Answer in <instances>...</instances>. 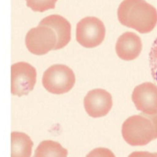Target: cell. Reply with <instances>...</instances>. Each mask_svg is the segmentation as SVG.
Returning <instances> with one entry per match:
<instances>
[{
    "label": "cell",
    "instance_id": "30bf717a",
    "mask_svg": "<svg viewBox=\"0 0 157 157\" xmlns=\"http://www.w3.org/2000/svg\"><path fill=\"white\" fill-rule=\"evenodd\" d=\"M39 25L47 26L54 30L57 36V44L54 51L64 48L71 40V24L60 15H51L40 20Z\"/></svg>",
    "mask_w": 157,
    "mask_h": 157
},
{
    "label": "cell",
    "instance_id": "6da1fadb",
    "mask_svg": "<svg viewBox=\"0 0 157 157\" xmlns=\"http://www.w3.org/2000/svg\"><path fill=\"white\" fill-rule=\"evenodd\" d=\"M119 21L140 33L151 32L157 24V10L145 0H123L118 8Z\"/></svg>",
    "mask_w": 157,
    "mask_h": 157
},
{
    "label": "cell",
    "instance_id": "5b68a950",
    "mask_svg": "<svg viewBox=\"0 0 157 157\" xmlns=\"http://www.w3.org/2000/svg\"><path fill=\"white\" fill-rule=\"evenodd\" d=\"M37 71L34 66L19 62L11 65V94L17 97L29 95L34 89Z\"/></svg>",
    "mask_w": 157,
    "mask_h": 157
},
{
    "label": "cell",
    "instance_id": "8fae6325",
    "mask_svg": "<svg viewBox=\"0 0 157 157\" xmlns=\"http://www.w3.org/2000/svg\"><path fill=\"white\" fill-rule=\"evenodd\" d=\"M33 142L24 132H11V157H30Z\"/></svg>",
    "mask_w": 157,
    "mask_h": 157
},
{
    "label": "cell",
    "instance_id": "9c48e42d",
    "mask_svg": "<svg viewBox=\"0 0 157 157\" xmlns=\"http://www.w3.org/2000/svg\"><path fill=\"white\" fill-rule=\"evenodd\" d=\"M143 49L141 38L133 32L123 33L117 40V55L124 61H132L136 59Z\"/></svg>",
    "mask_w": 157,
    "mask_h": 157
},
{
    "label": "cell",
    "instance_id": "7c38bea8",
    "mask_svg": "<svg viewBox=\"0 0 157 157\" xmlns=\"http://www.w3.org/2000/svg\"><path fill=\"white\" fill-rule=\"evenodd\" d=\"M67 155L68 151L59 143L46 140L38 145L33 157H67Z\"/></svg>",
    "mask_w": 157,
    "mask_h": 157
},
{
    "label": "cell",
    "instance_id": "8992f818",
    "mask_svg": "<svg viewBox=\"0 0 157 157\" xmlns=\"http://www.w3.org/2000/svg\"><path fill=\"white\" fill-rule=\"evenodd\" d=\"M25 44L29 52L39 56L44 55L55 49L57 36L52 29L39 25L28 31L25 38Z\"/></svg>",
    "mask_w": 157,
    "mask_h": 157
},
{
    "label": "cell",
    "instance_id": "52a82bcc",
    "mask_svg": "<svg viewBox=\"0 0 157 157\" xmlns=\"http://www.w3.org/2000/svg\"><path fill=\"white\" fill-rule=\"evenodd\" d=\"M113 105L111 95L100 88L89 91L84 99V107L86 113L92 118H101L106 116Z\"/></svg>",
    "mask_w": 157,
    "mask_h": 157
},
{
    "label": "cell",
    "instance_id": "5bb4252c",
    "mask_svg": "<svg viewBox=\"0 0 157 157\" xmlns=\"http://www.w3.org/2000/svg\"><path fill=\"white\" fill-rule=\"evenodd\" d=\"M149 61H150V68H151V74L157 84V38L154 41L150 54H149Z\"/></svg>",
    "mask_w": 157,
    "mask_h": 157
},
{
    "label": "cell",
    "instance_id": "2e32d148",
    "mask_svg": "<svg viewBox=\"0 0 157 157\" xmlns=\"http://www.w3.org/2000/svg\"><path fill=\"white\" fill-rule=\"evenodd\" d=\"M128 157H157V153L149 152H133Z\"/></svg>",
    "mask_w": 157,
    "mask_h": 157
},
{
    "label": "cell",
    "instance_id": "277c9868",
    "mask_svg": "<svg viewBox=\"0 0 157 157\" xmlns=\"http://www.w3.org/2000/svg\"><path fill=\"white\" fill-rule=\"evenodd\" d=\"M105 36V25L96 17H84L76 25V40L85 48L98 47L102 43Z\"/></svg>",
    "mask_w": 157,
    "mask_h": 157
},
{
    "label": "cell",
    "instance_id": "3957f363",
    "mask_svg": "<svg viewBox=\"0 0 157 157\" xmlns=\"http://www.w3.org/2000/svg\"><path fill=\"white\" fill-rule=\"evenodd\" d=\"M75 84L74 71L64 64H53L43 74L42 85L44 88L54 95L68 93Z\"/></svg>",
    "mask_w": 157,
    "mask_h": 157
},
{
    "label": "cell",
    "instance_id": "4fadbf2b",
    "mask_svg": "<svg viewBox=\"0 0 157 157\" xmlns=\"http://www.w3.org/2000/svg\"><path fill=\"white\" fill-rule=\"evenodd\" d=\"M27 6L35 12H44L53 9L57 0H26Z\"/></svg>",
    "mask_w": 157,
    "mask_h": 157
},
{
    "label": "cell",
    "instance_id": "7a4b0ae2",
    "mask_svg": "<svg viewBox=\"0 0 157 157\" xmlns=\"http://www.w3.org/2000/svg\"><path fill=\"white\" fill-rule=\"evenodd\" d=\"M122 137L132 146H144L157 139V114L142 113L128 118L122 124Z\"/></svg>",
    "mask_w": 157,
    "mask_h": 157
},
{
    "label": "cell",
    "instance_id": "ba28073f",
    "mask_svg": "<svg viewBox=\"0 0 157 157\" xmlns=\"http://www.w3.org/2000/svg\"><path fill=\"white\" fill-rule=\"evenodd\" d=\"M136 109L145 114H157V86L146 82L137 86L132 95Z\"/></svg>",
    "mask_w": 157,
    "mask_h": 157
},
{
    "label": "cell",
    "instance_id": "9a60e30c",
    "mask_svg": "<svg viewBox=\"0 0 157 157\" xmlns=\"http://www.w3.org/2000/svg\"><path fill=\"white\" fill-rule=\"evenodd\" d=\"M86 157H116L115 155L108 148H96L92 150Z\"/></svg>",
    "mask_w": 157,
    "mask_h": 157
}]
</instances>
